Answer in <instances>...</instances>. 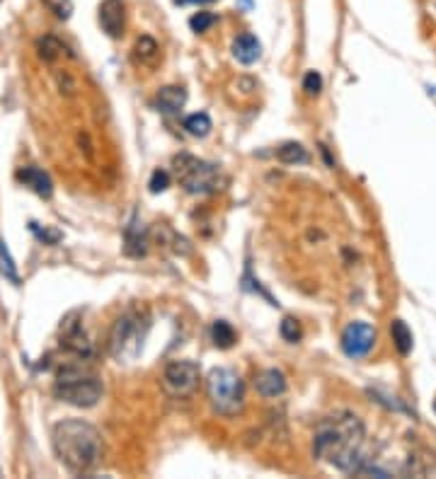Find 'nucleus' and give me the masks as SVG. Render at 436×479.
<instances>
[{
    "mask_svg": "<svg viewBox=\"0 0 436 479\" xmlns=\"http://www.w3.org/2000/svg\"><path fill=\"white\" fill-rule=\"evenodd\" d=\"M313 455L349 475H361L366 455V429L351 412H337L322 419L313 436Z\"/></svg>",
    "mask_w": 436,
    "mask_h": 479,
    "instance_id": "nucleus-1",
    "label": "nucleus"
},
{
    "mask_svg": "<svg viewBox=\"0 0 436 479\" xmlns=\"http://www.w3.org/2000/svg\"><path fill=\"white\" fill-rule=\"evenodd\" d=\"M56 458L66 470L75 475H85L99 463L102 455V439L99 431L92 424L82 422V419H66L54 426L51 434Z\"/></svg>",
    "mask_w": 436,
    "mask_h": 479,
    "instance_id": "nucleus-2",
    "label": "nucleus"
},
{
    "mask_svg": "<svg viewBox=\"0 0 436 479\" xmlns=\"http://www.w3.org/2000/svg\"><path fill=\"white\" fill-rule=\"evenodd\" d=\"M102 380L92 373L90 368H85L82 363H70L63 365L56 373V385L54 392L58 400L68 402L73 407H95L99 397H102Z\"/></svg>",
    "mask_w": 436,
    "mask_h": 479,
    "instance_id": "nucleus-3",
    "label": "nucleus"
},
{
    "mask_svg": "<svg viewBox=\"0 0 436 479\" xmlns=\"http://www.w3.org/2000/svg\"><path fill=\"white\" fill-rule=\"evenodd\" d=\"M151 322L146 312L138 310H129L114 322V329H111L109 336V351L114 360L119 363H133L141 351H143V341L148 336Z\"/></svg>",
    "mask_w": 436,
    "mask_h": 479,
    "instance_id": "nucleus-4",
    "label": "nucleus"
},
{
    "mask_svg": "<svg viewBox=\"0 0 436 479\" xmlns=\"http://www.w3.org/2000/svg\"><path fill=\"white\" fill-rule=\"evenodd\" d=\"M206 392L216 414L235 417L245 407V382L231 368H214L206 378Z\"/></svg>",
    "mask_w": 436,
    "mask_h": 479,
    "instance_id": "nucleus-5",
    "label": "nucleus"
},
{
    "mask_svg": "<svg viewBox=\"0 0 436 479\" xmlns=\"http://www.w3.org/2000/svg\"><path fill=\"white\" fill-rule=\"evenodd\" d=\"M175 170H178L182 187L190 194H211L221 185V175H218L216 165L204 163V160H197L192 155L175 158Z\"/></svg>",
    "mask_w": 436,
    "mask_h": 479,
    "instance_id": "nucleus-6",
    "label": "nucleus"
},
{
    "mask_svg": "<svg viewBox=\"0 0 436 479\" xmlns=\"http://www.w3.org/2000/svg\"><path fill=\"white\" fill-rule=\"evenodd\" d=\"M163 385L173 395H192L199 385V365L194 360H173L163 373Z\"/></svg>",
    "mask_w": 436,
    "mask_h": 479,
    "instance_id": "nucleus-7",
    "label": "nucleus"
},
{
    "mask_svg": "<svg viewBox=\"0 0 436 479\" xmlns=\"http://www.w3.org/2000/svg\"><path fill=\"white\" fill-rule=\"evenodd\" d=\"M376 346V329L369 322H351L342 332V351L349 358H366Z\"/></svg>",
    "mask_w": 436,
    "mask_h": 479,
    "instance_id": "nucleus-8",
    "label": "nucleus"
},
{
    "mask_svg": "<svg viewBox=\"0 0 436 479\" xmlns=\"http://www.w3.org/2000/svg\"><path fill=\"white\" fill-rule=\"evenodd\" d=\"M63 332V341L61 344L68 348L70 353H75L78 358L87 360L92 356V341L87 339L85 332H82V324L80 322H73V315H70L66 322H63L61 327Z\"/></svg>",
    "mask_w": 436,
    "mask_h": 479,
    "instance_id": "nucleus-9",
    "label": "nucleus"
},
{
    "mask_svg": "<svg viewBox=\"0 0 436 479\" xmlns=\"http://www.w3.org/2000/svg\"><path fill=\"white\" fill-rule=\"evenodd\" d=\"M126 5L124 0H104L99 5V27L107 32V37L119 39L124 34V20H126Z\"/></svg>",
    "mask_w": 436,
    "mask_h": 479,
    "instance_id": "nucleus-10",
    "label": "nucleus"
},
{
    "mask_svg": "<svg viewBox=\"0 0 436 479\" xmlns=\"http://www.w3.org/2000/svg\"><path fill=\"white\" fill-rule=\"evenodd\" d=\"M17 180L22 182L25 187L32 189L37 197L41 199H49L51 194H54V182H51V177L44 172V170L39 167H22L17 170Z\"/></svg>",
    "mask_w": 436,
    "mask_h": 479,
    "instance_id": "nucleus-11",
    "label": "nucleus"
},
{
    "mask_svg": "<svg viewBox=\"0 0 436 479\" xmlns=\"http://www.w3.org/2000/svg\"><path fill=\"white\" fill-rule=\"evenodd\" d=\"M255 390L262 395V397H267V400L279 397V395L286 392V375L281 370H276V368L262 370L255 378Z\"/></svg>",
    "mask_w": 436,
    "mask_h": 479,
    "instance_id": "nucleus-12",
    "label": "nucleus"
},
{
    "mask_svg": "<svg viewBox=\"0 0 436 479\" xmlns=\"http://www.w3.org/2000/svg\"><path fill=\"white\" fill-rule=\"evenodd\" d=\"M259 53H262V44L257 41L255 34H240V37L233 41V56L238 58L240 63H245V66L255 63Z\"/></svg>",
    "mask_w": 436,
    "mask_h": 479,
    "instance_id": "nucleus-13",
    "label": "nucleus"
},
{
    "mask_svg": "<svg viewBox=\"0 0 436 479\" xmlns=\"http://www.w3.org/2000/svg\"><path fill=\"white\" fill-rule=\"evenodd\" d=\"M185 102H187V90L185 87H178V85L163 87L156 97L158 109L165 111V114H175V111H180L182 106H185Z\"/></svg>",
    "mask_w": 436,
    "mask_h": 479,
    "instance_id": "nucleus-14",
    "label": "nucleus"
},
{
    "mask_svg": "<svg viewBox=\"0 0 436 479\" xmlns=\"http://www.w3.org/2000/svg\"><path fill=\"white\" fill-rule=\"evenodd\" d=\"M126 254H131V257H141V254H146V230L138 226V223H131V226L126 228Z\"/></svg>",
    "mask_w": 436,
    "mask_h": 479,
    "instance_id": "nucleus-15",
    "label": "nucleus"
},
{
    "mask_svg": "<svg viewBox=\"0 0 436 479\" xmlns=\"http://www.w3.org/2000/svg\"><path fill=\"white\" fill-rule=\"evenodd\" d=\"M211 339L218 348H231L235 344V329L226 319H216L214 327H211Z\"/></svg>",
    "mask_w": 436,
    "mask_h": 479,
    "instance_id": "nucleus-16",
    "label": "nucleus"
},
{
    "mask_svg": "<svg viewBox=\"0 0 436 479\" xmlns=\"http://www.w3.org/2000/svg\"><path fill=\"white\" fill-rule=\"evenodd\" d=\"M185 131L190 136H197V138H204L211 131V116L206 111H197V114H190L185 119Z\"/></svg>",
    "mask_w": 436,
    "mask_h": 479,
    "instance_id": "nucleus-17",
    "label": "nucleus"
},
{
    "mask_svg": "<svg viewBox=\"0 0 436 479\" xmlns=\"http://www.w3.org/2000/svg\"><path fill=\"white\" fill-rule=\"evenodd\" d=\"M276 160L284 165H298V163H308V153L300 143H284L276 150Z\"/></svg>",
    "mask_w": 436,
    "mask_h": 479,
    "instance_id": "nucleus-18",
    "label": "nucleus"
},
{
    "mask_svg": "<svg viewBox=\"0 0 436 479\" xmlns=\"http://www.w3.org/2000/svg\"><path fill=\"white\" fill-rule=\"evenodd\" d=\"M391 334H393V341H396L398 351L403 353V356H408V353L412 351V332L410 327L403 322V319H396L391 327Z\"/></svg>",
    "mask_w": 436,
    "mask_h": 479,
    "instance_id": "nucleus-19",
    "label": "nucleus"
},
{
    "mask_svg": "<svg viewBox=\"0 0 436 479\" xmlns=\"http://www.w3.org/2000/svg\"><path fill=\"white\" fill-rule=\"evenodd\" d=\"M158 51H160V49H158V41L153 39V37H141L136 41V56L143 63H153V61H156Z\"/></svg>",
    "mask_w": 436,
    "mask_h": 479,
    "instance_id": "nucleus-20",
    "label": "nucleus"
},
{
    "mask_svg": "<svg viewBox=\"0 0 436 479\" xmlns=\"http://www.w3.org/2000/svg\"><path fill=\"white\" fill-rule=\"evenodd\" d=\"M0 271H3V276L8 281L20 283V276H17L15 262H13V257H10V250H8V245H5V242H0Z\"/></svg>",
    "mask_w": 436,
    "mask_h": 479,
    "instance_id": "nucleus-21",
    "label": "nucleus"
},
{
    "mask_svg": "<svg viewBox=\"0 0 436 479\" xmlns=\"http://www.w3.org/2000/svg\"><path fill=\"white\" fill-rule=\"evenodd\" d=\"M279 332H281V336H284V341H288V344H296V341H300V336H303V329H300L298 319H293V317H286L284 322H281Z\"/></svg>",
    "mask_w": 436,
    "mask_h": 479,
    "instance_id": "nucleus-22",
    "label": "nucleus"
},
{
    "mask_svg": "<svg viewBox=\"0 0 436 479\" xmlns=\"http://www.w3.org/2000/svg\"><path fill=\"white\" fill-rule=\"evenodd\" d=\"M61 51H63V44L54 37H44L39 41V56L44 58V61H54Z\"/></svg>",
    "mask_w": 436,
    "mask_h": 479,
    "instance_id": "nucleus-23",
    "label": "nucleus"
},
{
    "mask_svg": "<svg viewBox=\"0 0 436 479\" xmlns=\"http://www.w3.org/2000/svg\"><path fill=\"white\" fill-rule=\"evenodd\" d=\"M214 25H216V15L209 13V10H202V13L192 15V20H190V27L194 32H209Z\"/></svg>",
    "mask_w": 436,
    "mask_h": 479,
    "instance_id": "nucleus-24",
    "label": "nucleus"
},
{
    "mask_svg": "<svg viewBox=\"0 0 436 479\" xmlns=\"http://www.w3.org/2000/svg\"><path fill=\"white\" fill-rule=\"evenodd\" d=\"M303 90L310 94V97H315V94H320L322 90V78L320 73H315V70H308L303 78Z\"/></svg>",
    "mask_w": 436,
    "mask_h": 479,
    "instance_id": "nucleus-25",
    "label": "nucleus"
},
{
    "mask_svg": "<svg viewBox=\"0 0 436 479\" xmlns=\"http://www.w3.org/2000/svg\"><path fill=\"white\" fill-rule=\"evenodd\" d=\"M148 187H151L153 194L165 192V189L170 187V175L165 172V170H156V172H153V177H151V182H148Z\"/></svg>",
    "mask_w": 436,
    "mask_h": 479,
    "instance_id": "nucleus-26",
    "label": "nucleus"
},
{
    "mask_svg": "<svg viewBox=\"0 0 436 479\" xmlns=\"http://www.w3.org/2000/svg\"><path fill=\"white\" fill-rule=\"evenodd\" d=\"M32 230H34V233H37V238H39L41 242H46V245H56V242L61 240V233H58V230H49V228L39 230L37 223H32Z\"/></svg>",
    "mask_w": 436,
    "mask_h": 479,
    "instance_id": "nucleus-27",
    "label": "nucleus"
}]
</instances>
